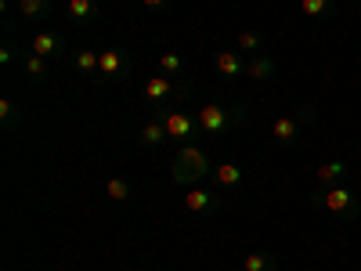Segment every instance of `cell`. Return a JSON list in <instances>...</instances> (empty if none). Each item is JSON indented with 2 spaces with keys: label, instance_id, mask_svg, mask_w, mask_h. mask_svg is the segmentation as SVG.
<instances>
[{
  "label": "cell",
  "instance_id": "obj_1",
  "mask_svg": "<svg viewBox=\"0 0 361 271\" xmlns=\"http://www.w3.org/2000/svg\"><path fill=\"white\" fill-rule=\"evenodd\" d=\"M209 174V159L199 152V148H180L177 159H173V170L170 177L177 181V185H195V181H202Z\"/></svg>",
  "mask_w": 361,
  "mask_h": 271
},
{
  "label": "cell",
  "instance_id": "obj_2",
  "mask_svg": "<svg viewBox=\"0 0 361 271\" xmlns=\"http://www.w3.org/2000/svg\"><path fill=\"white\" fill-rule=\"evenodd\" d=\"M318 203L329 210V214H340V217H354L357 214V195L343 185H329L318 192Z\"/></svg>",
  "mask_w": 361,
  "mask_h": 271
},
{
  "label": "cell",
  "instance_id": "obj_3",
  "mask_svg": "<svg viewBox=\"0 0 361 271\" xmlns=\"http://www.w3.org/2000/svg\"><path fill=\"white\" fill-rule=\"evenodd\" d=\"M311 119H314V109H300L296 116H279L275 124H271V134H275L279 145H293L300 138V127L311 124Z\"/></svg>",
  "mask_w": 361,
  "mask_h": 271
},
{
  "label": "cell",
  "instance_id": "obj_4",
  "mask_svg": "<svg viewBox=\"0 0 361 271\" xmlns=\"http://www.w3.org/2000/svg\"><path fill=\"white\" fill-rule=\"evenodd\" d=\"M195 119H199V131H206V134H221V131L231 124V112H228L224 105H202V109L195 112Z\"/></svg>",
  "mask_w": 361,
  "mask_h": 271
},
{
  "label": "cell",
  "instance_id": "obj_5",
  "mask_svg": "<svg viewBox=\"0 0 361 271\" xmlns=\"http://www.w3.org/2000/svg\"><path fill=\"white\" fill-rule=\"evenodd\" d=\"M163 127H166V134L170 138H192L195 134V127H199V119L195 116H188V112H180V109H173V112H166L163 116Z\"/></svg>",
  "mask_w": 361,
  "mask_h": 271
},
{
  "label": "cell",
  "instance_id": "obj_6",
  "mask_svg": "<svg viewBox=\"0 0 361 271\" xmlns=\"http://www.w3.org/2000/svg\"><path fill=\"white\" fill-rule=\"evenodd\" d=\"M123 69H127L123 51H102V54H98V76H102V80H116Z\"/></svg>",
  "mask_w": 361,
  "mask_h": 271
},
{
  "label": "cell",
  "instance_id": "obj_7",
  "mask_svg": "<svg viewBox=\"0 0 361 271\" xmlns=\"http://www.w3.org/2000/svg\"><path fill=\"white\" fill-rule=\"evenodd\" d=\"M347 170H350V167H347L343 159H329V163L318 167L314 177H318V185H322V188H329V185H340V181L347 177Z\"/></svg>",
  "mask_w": 361,
  "mask_h": 271
},
{
  "label": "cell",
  "instance_id": "obj_8",
  "mask_svg": "<svg viewBox=\"0 0 361 271\" xmlns=\"http://www.w3.org/2000/svg\"><path fill=\"white\" fill-rule=\"evenodd\" d=\"M33 54H40V58H58V54H62V40H58L54 33H37V37H33Z\"/></svg>",
  "mask_w": 361,
  "mask_h": 271
},
{
  "label": "cell",
  "instance_id": "obj_9",
  "mask_svg": "<svg viewBox=\"0 0 361 271\" xmlns=\"http://www.w3.org/2000/svg\"><path fill=\"white\" fill-rule=\"evenodd\" d=\"M246 76L264 83V80L275 76V62H271V58H264V54H253V58H250V66H246Z\"/></svg>",
  "mask_w": 361,
  "mask_h": 271
},
{
  "label": "cell",
  "instance_id": "obj_10",
  "mask_svg": "<svg viewBox=\"0 0 361 271\" xmlns=\"http://www.w3.org/2000/svg\"><path fill=\"white\" fill-rule=\"evenodd\" d=\"M214 66H217V73H224V76H238V73H246V66H243V58H238V51H221Z\"/></svg>",
  "mask_w": 361,
  "mask_h": 271
},
{
  "label": "cell",
  "instance_id": "obj_11",
  "mask_svg": "<svg viewBox=\"0 0 361 271\" xmlns=\"http://www.w3.org/2000/svg\"><path fill=\"white\" fill-rule=\"evenodd\" d=\"M170 90H173L170 76H152V80H145V98H148V102H163Z\"/></svg>",
  "mask_w": 361,
  "mask_h": 271
},
{
  "label": "cell",
  "instance_id": "obj_12",
  "mask_svg": "<svg viewBox=\"0 0 361 271\" xmlns=\"http://www.w3.org/2000/svg\"><path fill=\"white\" fill-rule=\"evenodd\" d=\"M185 206L192 210V214H206V210L209 206H214V195H209V192H202V188H188V195H185Z\"/></svg>",
  "mask_w": 361,
  "mask_h": 271
},
{
  "label": "cell",
  "instance_id": "obj_13",
  "mask_svg": "<svg viewBox=\"0 0 361 271\" xmlns=\"http://www.w3.org/2000/svg\"><path fill=\"white\" fill-rule=\"evenodd\" d=\"M214 174H217V185H224V188L243 185V167H235V163H224V167H217Z\"/></svg>",
  "mask_w": 361,
  "mask_h": 271
},
{
  "label": "cell",
  "instance_id": "obj_14",
  "mask_svg": "<svg viewBox=\"0 0 361 271\" xmlns=\"http://www.w3.org/2000/svg\"><path fill=\"white\" fill-rule=\"evenodd\" d=\"M69 15L76 22H90V18H98V4L94 0H69Z\"/></svg>",
  "mask_w": 361,
  "mask_h": 271
},
{
  "label": "cell",
  "instance_id": "obj_15",
  "mask_svg": "<svg viewBox=\"0 0 361 271\" xmlns=\"http://www.w3.org/2000/svg\"><path fill=\"white\" fill-rule=\"evenodd\" d=\"M166 138H170V134H166V127H163V119H152V124L141 131V141H145V145H163Z\"/></svg>",
  "mask_w": 361,
  "mask_h": 271
},
{
  "label": "cell",
  "instance_id": "obj_16",
  "mask_svg": "<svg viewBox=\"0 0 361 271\" xmlns=\"http://www.w3.org/2000/svg\"><path fill=\"white\" fill-rule=\"evenodd\" d=\"M98 54L102 51H80L76 54V69L87 73V76H98Z\"/></svg>",
  "mask_w": 361,
  "mask_h": 271
},
{
  "label": "cell",
  "instance_id": "obj_17",
  "mask_svg": "<svg viewBox=\"0 0 361 271\" xmlns=\"http://www.w3.org/2000/svg\"><path fill=\"white\" fill-rule=\"evenodd\" d=\"M300 11H304L307 18H325L329 11H333V4H329V0H300Z\"/></svg>",
  "mask_w": 361,
  "mask_h": 271
},
{
  "label": "cell",
  "instance_id": "obj_18",
  "mask_svg": "<svg viewBox=\"0 0 361 271\" xmlns=\"http://www.w3.org/2000/svg\"><path fill=\"white\" fill-rule=\"evenodd\" d=\"M22 18H44L47 15V0H18Z\"/></svg>",
  "mask_w": 361,
  "mask_h": 271
},
{
  "label": "cell",
  "instance_id": "obj_19",
  "mask_svg": "<svg viewBox=\"0 0 361 271\" xmlns=\"http://www.w3.org/2000/svg\"><path fill=\"white\" fill-rule=\"evenodd\" d=\"M105 192H109V199H116V203H123V199H130V185L123 177H109V185H105Z\"/></svg>",
  "mask_w": 361,
  "mask_h": 271
},
{
  "label": "cell",
  "instance_id": "obj_20",
  "mask_svg": "<svg viewBox=\"0 0 361 271\" xmlns=\"http://www.w3.org/2000/svg\"><path fill=\"white\" fill-rule=\"evenodd\" d=\"M159 66H163V76H177L180 69H185V58H180L177 51H166V54L159 58Z\"/></svg>",
  "mask_w": 361,
  "mask_h": 271
},
{
  "label": "cell",
  "instance_id": "obj_21",
  "mask_svg": "<svg viewBox=\"0 0 361 271\" xmlns=\"http://www.w3.org/2000/svg\"><path fill=\"white\" fill-rule=\"evenodd\" d=\"M235 44H238V51H246V54H257L264 40H260L257 33H250V29H243V33H238V40H235Z\"/></svg>",
  "mask_w": 361,
  "mask_h": 271
},
{
  "label": "cell",
  "instance_id": "obj_22",
  "mask_svg": "<svg viewBox=\"0 0 361 271\" xmlns=\"http://www.w3.org/2000/svg\"><path fill=\"white\" fill-rule=\"evenodd\" d=\"M243 267L246 271H271V267H275V260H271V253H250Z\"/></svg>",
  "mask_w": 361,
  "mask_h": 271
},
{
  "label": "cell",
  "instance_id": "obj_23",
  "mask_svg": "<svg viewBox=\"0 0 361 271\" xmlns=\"http://www.w3.org/2000/svg\"><path fill=\"white\" fill-rule=\"evenodd\" d=\"M25 73H29V76H44V73H47V62H44L40 54H33V58H25Z\"/></svg>",
  "mask_w": 361,
  "mask_h": 271
},
{
  "label": "cell",
  "instance_id": "obj_24",
  "mask_svg": "<svg viewBox=\"0 0 361 271\" xmlns=\"http://www.w3.org/2000/svg\"><path fill=\"white\" fill-rule=\"evenodd\" d=\"M11 112H15V105L4 98V102H0V116H4V119H11Z\"/></svg>",
  "mask_w": 361,
  "mask_h": 271
},
{
  "label": "cell",
  "instance_id": "obj_25",
  "mask_svg": "<svg viewBox=\"0 0 361 271\" xmlns=\"http://www.w3.org/2000/svg\"><path fill=\"white\" fill-rule=\"evenodd\" d=\"M166 0H145V8H163Z\"/></svg>",
  "mask_w": 361,
  "mask_h": 271
},
{
  "label": "cell",
  "instance_id": "obj_26",
  "mask_svg": "<svg viewBox=\"0 0 361 271\" xmlns=\"http://www.w3.org/2000/svg\"><path fill=\"white\" fill-rule=\"evenodd\" d=\"M357 18H361V11H357Z\"/></svg>",
  "mask_w": 361,
  "mask_h": 271
},
{
  "label": "cell",
  "instance_id": "obj_27",
  "mask_svg": "<svg viewBox=\"0 0 361 271\" xmlns=\"http://www.w3.org/2000/svg\"><path fill=\"white\" fill-rule=\"evenodd\" d=\"M357 163H361V159H357Z\"/></svg>",
  "mask_w": 361,
  "mask_h": 271
}]
</instances>
